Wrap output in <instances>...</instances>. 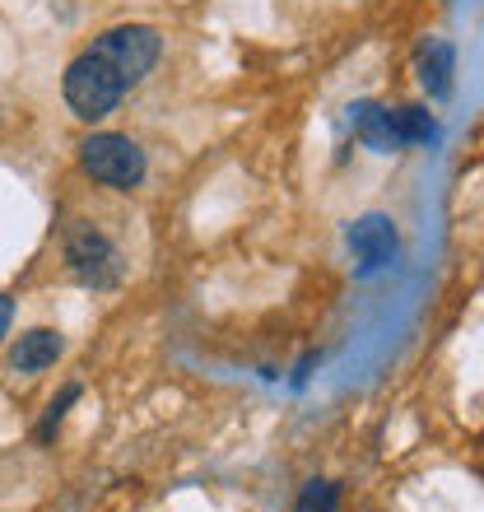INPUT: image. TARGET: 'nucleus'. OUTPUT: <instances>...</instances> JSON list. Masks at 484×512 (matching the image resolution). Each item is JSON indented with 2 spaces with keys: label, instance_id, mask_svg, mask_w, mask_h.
<instances>
[{
  "label": "nucleus",
  "instance_id": "nucleus-3",
  "mask_svg": "<svg viewBox=\"0 0 484 512\" xmlns=\"http://www.w3.org/2000/svg\"><path fill=\"white\" fill-rule=\"evenodd\" d=\"M66 261L75 270V280L89 289H117L121 284V252L94 224H75L66 233Z\"/></svg>",
  "mask_w": 484,
  "mask_h": 512
},
{
  "label": "nucleus",
  "instance_id": "nucleus-1",
  "mask_svg": "<svg viewBox=\"0 0 484 512\" xmlns=\"http://www.w3.org/2000/svg\"><path fill=\"white\" fill-rule=\"evenodd\" d=\"M163 38L159 28L149 24H121L108 28L94 47H84L75 61L66 66V103L80 122H103L117 108L126 89L145 80L149 70L159 66Z\"/></svg>",
  "mask_w": 484,
  "mask_h": 512
},
{
  "label": "nucleus",
  "instance_id": "nucleus-4",
  "mask_svg": "<svg viewBox=\"0 0 484 512\" xmlns=\"http://www.w3.org/2000/svg\"><path fill=\"white\" fill-rule=\"evenodd\" d=\"M350 252L359 256V275H377L401 256V233L387 215H363L350 224Z\"/></svg>",
  "mask_w": 484,
  "mask_h": 512
},
{
  "label": "nucleus",
  "instance_id": "nucleus-9",
  "mask_svg": "<svg viewBox=\"0 0 484 512\" xmlns=\"http://www.w3.org/2000/svg\"><path fill=\"white\" fill-rule=\"evenodd\" d=\"M336 508H340V485H331V480H308L303 494H298L294 512H336Z\"/></svg>",
  "mask_w": 484,
  "mask_h": 512
},
{
  "label": "nucleus",
  "instance_id": "nucleus-7",
  "mask_svg": "<svg viewBox=\"0 0 484 512\" xmlns=\"http://www.w3.org/2000/svg\"><path fill=\"white\" fill-rule=\"evenodd\" d=\"M61 350H66L61 331H52V326H33V331H24V336L14 340L10 368L14 373H42V368H52L56 359H61Z\"/></svg>",
  "mask_w": 484,
  "mask_h": 512
},
{
  "label": "nucleus",
  "instance_id": "nucleus-6",
  "mask_svg": "<svg viewBox=\"0 0 484 512\" xmlns=\"http://www.w3.org/2000/svg\"><path fill=\"white\" fill-rule=\"evenodd\" d=\"M350 122H354V135H359L373 154H396V149H405L401 131H396V117H391V108H382V103H354Z\"/></svg>",
  "mask_w": 484,
  "mask_h": 512
},
{
  "label": "nucleus",
  "instance_id": "nucleus-5",
  "mask_svg": "<svg viewBox=\"0 0 484 512\" xmlns=\"http://www.w3.org/2000/svg\"><path fill=\"white\" fill-rule=\"evenodd\" d=\"M415 70H419V84H424L429 98H452V89H457V47L447 38L419 42Z\"/></svg>",
  "mask_w": 484,
  "mask_h": 512
},
{
  "label": "nucleus",
  "instance_id": "nucleus-2",
  "mask_svg": "<svg viewBox=\"0 0 484 512\" xmlns=\"http://www.w3.org/2000/svg\"><path fill=\"white\" fill-rule=\"evenodd\" d=\"M80 163L94 182H103L112 191H135L145 182V149L135 145L131 135H112V131L89 135L80 145Z\"/></svg>",
  "mask_w": 484,
  "mask_h": 512
},
{
  "label": "nucleus",
  "instance_id": "nucleus-8",
  "mask_svg": "<svg viewBox=\"0 0 484 512\" xmlns=\"http://www.w3.org/2000/svg\"><path fill=\"white\" fill-rule=\"evenodd\" d=\"M396 117V131H401V145H438V117H433L429 108H396L391 112Z\"/></svg>",
  "mask_w": 484,
  "mask_h": 512
},
{
  "label": "nucleus",
  "instance_id": "nucleus-10",
  "mask_svg": "<svg viewBox=\"0 0 484 512\" xmlns=\"http://www.w3.org/2000/svg\"><path fill=\"white\" fill-rule=\"evenodd\" d=\"M75 396H80V387L70 382V387L61 391V396H56L52 405H47V419H42V424H38V438H42V443H47V438H52V433H56V424H61V415H66V405L75 401Z\"/></svg>",
  "mask_w": 484,
  "mask_h": 512
},
{
  "label": "nucleus",
  "instance_id": "nucleus-11",
  "mask_svg": "<svg viewBox=\"0 0 484 512\" xmlns=\"http://www.w3.org/2000/svg\"><path fill=\"white\" fill-rule=\"evenodd\" d=\"M10 322H14V298L0 294V340L10 336Z\"/></svg>",
  "mask_w": 484,
  "mask_h": 512
}]
</instances>
